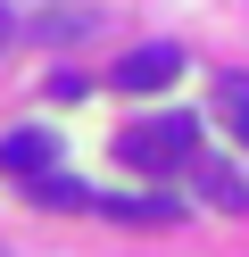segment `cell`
Returning <instances> with one entry per match:
<instances>
[{
    "label": "cell",
    "instance_id": "6da1fadb",
    "mask_svg": "<svg viewBox=\"0 0 249 257\" xmlns=\"http://www.w3.org/2000/svg\"><path fill=\"white\" fill-rule=\"evenodd\" d=\"M199 158V116H149V124H125L116 133V166H133V174H183Z\"/></svg>",
    "mask_w": 249,
    "mask_h": 257
},
{
    "label": "cell",
    "instance_id": "7a4b0ae2",
    "mask_svg": "<svg viewBox=\"0 0 249 257\" xmlns=\"http://www.w3.org/2000/svg\"><path fill=\"white\" fill-rule=\"evenodd\" d=\"M175 75H183V50H175V42H149V50L116 58V91H166Z\"/></svg>",
    "mask_w": 249,
    "mask_h": 257
},
{
    "label": "cell",
    "instance_id": "3957f363",
    "mask_svg": "<svg viewBox=\"0 0 249 257\" xmlns=\"http://www.w3.org/2000/svg\"><path fill=\"white\" fill-rule=\"evenodd\" d=\"M58 166V141L42 133V124H25V133H0V174H17V183H33V174Z\"/></svg>",
    "mask_w": 249,
    "mask_h": 257
},
{
    "label": "cell",
    "instance_id": "277c9868",
    "mask_svg": "<svg viewBox=\"0 0 249 257\" xmlns=\"http://www.w3.org/2000/svg\"><path fill=\"white\" fill-rule=\"evenodd\" d=\"M191 183H199V199H208V207L249 216V174H241V166H224V158H191Z\"/></svg>",
    "mask_w": 249,
    "mask_h": 257
},
{
    "label": "cell",
    "instance_id": "5b68a950",
    "mask_svg": "<svg viewBox=\"0 0 249 257\" xmlns=\"http://www.w3.org/2000/svg\"><path fill=\"white\" fill-rule=\"evenodd\" d=\"M208 116H224V133H232V141H249V75H241V67H224V75H216Z\"/></svg>",
    "mask_w": 249,
    "mask_h": 257
},
{
    "label": "cell",
    "instance_id": "8992f818",
    "mask_svg": "<svg viewBox=\"0 0 249 257\" xmlns=\"http://www.w3.org/2000/svg\"><path fill=\"white\" fill-rule=\"evenodd\" d=\"M25 191H33V199H42V207H100V191H83L75 174H58V166H50V174H33Z\"/></svg>",
    "mask_w": 249,
    "mask_h": 257
},
{
    "label": "cell",
    "instance_id": "52a82bcc",
    "mask_svg": "<svg viewBox=\"0 0 249 257\" xmlns=\"http://www.w3.org/2000/svg\"><path fill=\"white\" fill-rule=\"evenodd\" d=\"M0 42H9V9H0Z\"/></svg>",
    "mask_w": 249,
    "mask_h": 257
}]
</instances>
